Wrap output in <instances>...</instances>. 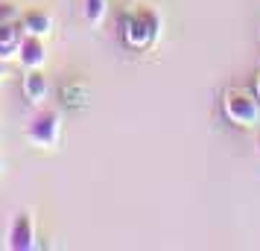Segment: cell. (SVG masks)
I'll use <instances>...</instances> for the list:
<instances>
[{"label":"cell","mask_w":260,"mask_h":251,"mask_svg":"<svg viewBox=\"0 0 260 251\" xmlns=\"http://www.w3.org/2000/svg\"><path fill=\"white\" fill-rule=\"evenodd\" d=\"M21 24H24V32L26 35H47L53 21H50V15H44L41 9H29V12L21 15Z\"/></svg>","instance_id":"7"},{"label":"cell","mask_w":260,"mask_h":251,"mask_svg":"<svg viewBox=\"0 0 260 251\" xmlns=\"http://www.w3.org/2000/svg\"><path fill=\"white\" fill-rule=\"evenodd\" d=\"M254 96L260 99V76H257V85H254Z\"/></svg>","instance_id":"11"},{"label":"cell","mask_w":260,"mask_h":251,"mask_svg":"<svg viewBox=\"0 0 260 251\" xmlns=\"http://www.w3.org/2000/svg\"><path fill=\"white\" fill-rule=\"evenodd\" d=\"M18 59L26 70H38L47 61V50H44V38L41 35H24L21 47H18Z\"/></svg>","instance_id":"5"},{"label":"cell","mask_w":260,"mask_h":251,"mask_svg":"<svg viewBox=\"0 0 260 251\" xmlns=\"http://www.w3.org/2000/svg\"><path fill=\"white\" fill-rule=\"evenodd\" d=\"M59 134H61V117H59V111H53V108L36 111L32 120H29V126H26V137L38 149H53L59 144Z\"/></svg>","instance_id":"1"},{"label":"cell","mask_w":260,"mask_h":251,"mask_svg":"<svg viewBox=\"0 0 260 251\" xmlns=\"http://www.w3.org/2000/svg\"><path fill=\"white\" fill-rule=\"evenodd\" d=\"M257 149H260V134H257Z\"/></svg>","instance_id":"13"},{"label":"cell","mask_w":260,"mask_h":251,"mask_svg":"<svg viewBox=\"0 0 260 251\" xmlns=\"http://www.w3.org/2000/svg\"><path fill=\"white\" fill-rule=\"evenodd\" d=\"M6 21H18V9H15L12 3L0 0V24H6Z\"/></svg>","instance_id":"10"},{"label":"cell","mask_w":260,"mask_h":251,"mask_svg":"<svg viewBox=\"0 0 260 251\" xmlns=\"http://www.w3.org/2000/svg\"><path fill=\"white\" fill-rule=\"evenodd\" d=\"M82 15L88 24H103V18H106V0H85Z\"/></svg>","instance_id":"9"},{"label":"cell","mask_w":260,"mask_h":251,"mask_svg":"<svg viewBox=\"0 0 260 251\" xmlns=\"http://www.w3.org/2000/svg\"><path fill=\"white\" fill-rule=\"evenodd\" d=\"M3 70H6V67H3V59H0V76H3Z\"/></svg>","instance_id":"12"},{"label":"cell","mask_w":260,"mask_h":251,"mask_svg":"<svg viewBox=\"0 0 260 251\" xmlns=\"http://www.w3.org/2000/svg\"><path fill=\"white\" fill-rule=\"evenodd\" d=\"M24 94H26V99H32V102H41V99L47 96V82H44V76L38 70H29L24 76Z\"/></svg>","instance_id":"8"},{"label":"cell","mask_w":260,"mask_h":251,"mask_svg":"<svg viewBox=\"0 0 260 251\" xmlns=\"http://www.w3.org/2000/svg\"><path fill=\"white\" fill-rule=\"evenodd\" d=\"M6 245L9 251H32L36 248V222H32V213H21L12 216L9 222V231H6Z\"/></svg>","instance_id":"4"},{"label":"cell","mask_w":260,"mask_h":251,"mask_svg":"<svg viewBox=\"0 0 260 251\" xmlns=\"http://www.w3.org/2000/svg\"><path fill=\"white\" fill-rule=\"evenodd\" d=\"M158 29H161V21L155 18V12H146V9H143V12L132 15L129 21L123 24V38H126L129 47L143 50L158 38Z\"/></svg>","instance_id":"3"},{"label":"cell","mask_w":260,"mask_h":251,"mask_svg":"<svg viewBox=\"0 0 260 251\" xmlns=\"http://www.w3.org/2000/svg\"><path fill=\"white\" fill-rule=\"evenodd\" d=\"M222 111L225 117L231 120L234 126L240 129H248L260 120V105H257V96L243 94V91H228L222 99Z\"/></svg>","instance_id":"2"},{"label":"cell","mask_w":260,"mask_h":251,"mask_svg":"<svg viewBox=\"0 0 260 251\" xmlns=\"http://www.w3.org/2000/svg\"><path fill=\"white\" fill-rule=\"evenodd\" d=\"M24 24H21V18L18 21H6V24H0V59L6 61L9 56H18V47H21V41H24Z\"/></svg>","instance_id":"6"}]
</instances>
